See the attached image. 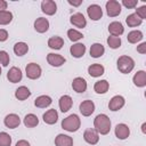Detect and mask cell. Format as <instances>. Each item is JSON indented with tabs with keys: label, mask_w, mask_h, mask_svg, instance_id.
Wrapping results in <instances>:
<instances>
[{
	"label": "cell",
	"mask_w": 146,
	"mask_h": 146,
	"mask_svg": "<svg viewBox=\"0 0 146 146\" xmlns=\"http://www.w3.org/2000/svg\"><path fill=\"white\" fill-rule=\"evenodd\" d=\"M94 129L100 135H107L111 130V120L106 114H98L94 119Z\"/></svg>",
	"instance_id": "cell-1"
},
{
	"label": "cell",
	"mask_w": 146,
	"mask_h": 146,
	"mask_svg": "<svg viewBox=\"0 0 146 146\" xmlns=\"http://www.w3.org/2000/svg\"><path fill=\"white\" fill-rule=\"evenodd\" d=\"M81 125V120L76 114H70L62 121V128L68 132H75Z\"/></svg>",
	"instance_id": "cell-2"
},
{
	"label": "cell",
	"mask_w": 146,
	"mask_h": 146,
	"mask_svg": "<svg viewBox=\"0 0 146 146\" xmlns=\"http://www.w3.org/2000/svg\"><path fill=\"white\" fill-rule=\"evenodd\" d=\"M116 65H117V70L121 73L128 74V73H130L133 70V67H135V60L130 56L123 55V56H120L117 58Z\"/></svg>",
	"instance_id": "cell-3"
},
{
	"label": "cell",
	"mask_w": 146,
	"mask_h": 146,
	"mask_svg": "<svg viewBox=\"0 0 146 146\" xmlns=\"http://www.w3.org/2000/svg\"><path fill=\"white\" fill-rule=\"evenodd\" d=\"M25 73H26V76L31 80H36L41 76V73H42V70H41V66L36 63H30L26 65L25 67Z\"/></svg>",
	"instance_id": "cell-4"
},
{
	"label": "cell",
	"mask_w": 146,
	"mask_h": 146,
	"mask_svg": "<svg viewBox=\"0 0 146 146\" xmlns=\"http://www.w3.org/2000/svg\"><path fill=\"white\" fill-rule=\"evenodd\" d=\"M106 7V13L110 17H116L120 15L121 13V3L119 1H115V0H108L105 5Z\"/></svg>",
	"instance_id": "cell-5"
},
{
	"label": "cell",
	"mask_w": 146,
	"mask_h": 146,
	"mask_svg": "<svg viewBox=\"0 0 146 146\" xmlns=\"http://www.w3.org/2000/svg\"><path fill=\"white\" fill-rule=\"evenodd\" d=\"M125 104V99L123 96L121 95H116V96H113L108 103V108L112 111V112H116L119 110H121Z\"/></svg>",
	"instance_id": "cell-6"
},
{
	"label": "cell",
	"mask_w": 146,
	"mask_h": 146,
	"mask_svg": "<svg viewBox=\"0 0 146 146\" xmlns=\"http://www.w3.org/2000/svg\"><path fill=\"white\" fill-rule=\"evenodd\" d=\"M87 14L91 21H98L103 17V9L99 5L94 3L87 8Z\"/></svg>",
	"instance_id": "cell-7"
},
{
	"label": "cell",
	"mask_w": 146,
	"mask_h": 146,
	"mask_svg": "<svg viewBox=\"0 0 146 146\" xmlns=\"http://www.w3.org/2000/svg\"><path fill=\"white\" fill-rule=\"evenodd\" d=\"M41 10L43 14L48 16H52L57 11V5L52 0H43L41 2Z\"/></svg>",
	"instance_id": "cell-8"
},
{
	"label": "cell",
	"mask_w": 146,
	"mask_h": 146,
	"mask_svg": "<svg viewBox=\"0 0 146 146\" xmlns=\"http://www.w3.org/2000/svg\"><path fill=\"white\" fill-rule=\"evenodd\" d=\"M79 110H80V113L83 115V116H90L94 112H95V103L90 99H87V100H83L80 106H79Z\"/></svg>",
	"instance_id": "cell-9"
},
{
	"label": "cell",
	"mask_w": 146,
	"mask_h": 146,
	"mask_svg": "<svg viewBox=\"0 0 146 146\" xmlns=\"http://www.w3.org/2000/svg\"><path fill=\"white\" fill-rule=\"evenodd\" d=\"M83 139L86 143L90 145H96L99 141V133L95 129H87L83 132Z\"/></svg>",
	"instance_id": "cell-10"
},
{
	"label": "cell",
	"mask_w": 146,
	"mask_h": 146,
	"mask_svg": "<svg viewBox=\"0 0 146 146\" xmlns=\"http://www.w3.org/2000/svg\"><path fill=\"white\" fill-rule=\"evenodd\" d=\"M47 62H48L49 65H51L54 67H59L66 62V59H65V57H63L59 54L50 52V54L47 55Z\"/></svg>",
	"instance_id": "cell-11"
},
{
	"label": "cell",
	"mask_w": 146,
	"mask_h": 146,
	"mask_svg": "<svg viewBox=\"0 0 146 146\" xmlns=\"http://www.w3.org/2000/svg\"><path fill=\"white\" fill-rule=\"evenodd\" d=\"M70 23L75 26V27H79V29H83L87 26V19L84 18L83 14L81 13H75L73 14L71 17H70Z\"/></svg>",
	"instance_id": "cell-12"
},
{
	"label": "cell",
	"mask_w": 146,
	"mask_h": 146,
	"mask_svg": "<svg viewBox=\"0 0 146 146\" xmlns=\"http://www.w3.org/2000/svg\"><path fill=\"white\" fill-rule=\"evenodd\" d=\"M3 123H5V125H6L7 128H9V129H15V128H17V127L21 124V119H19V116H18L17 114L10 113V114L6 115V117H5V120H3Z\"/></svg>",
	"instance_id": "cell-13"
},
{
	"label": "cell",
	"mask_w": 146,
	"mask_h": 146,
	"mask_svg": "<svg viewBox=\"0 0 146 146\" xmlns=\"http://www.w3.org/2000/svg\"><path fill=\"white\" fill-rule=\"evenodd\" d=\"M23 78V74H22V71L21 68L16 67V66H13L10 67V70L7 72V79L9 80V82L11 83H17L22 80Z\"/></svg>",
	"instance_id": "cell-14"
},
{
	"label": "cell",
	"mask_w": 146,
	"mask_h": 146,
	"mask_svg": "<svg viewBox=\"0 0 146 146\" xmlns=\"http://www.w3.org/2000/svg\"><path fill=\"white\" fill-rule=\"evenodd\" d=\"M114 132H115V136H116L117 139L123 140V139H127V138L129 137V135H130V129H129V127H128L127 124H124V123H119V124H116Z\"/></svg>",
	"instance_id": "cell-15"
},
{
	"label": "cell",
	"mask_w": 146,
	"mask_h": 146,
	"mask_svg": "<svg viewBox=\"0 0 146 146\" xmlns=\"http://www.w3.org/2000/svg\"><path fill=\"white\" fill-rule=\"evenodd\" d=\"M87 87H88L87 81H86L83 78H81V76H78V78L73 79V81H72V88H73V90H74L75 92H78V94L84 92V91L87 90Z\"/></svg>",
	"instance_id": "cell-16"
},
{
	"label": "cell",
	"mask_w": 146,
	"mask_h": 146,
	"mask_svg": "<svg viewBox=\"0 0 146 146\" xmlns=\"http://www.w3.org/2000/svg\"><path fill=\"white\" fill-rule=\"evenodd\" d=\"M34 30L39 33H44L49 30V21L44 17H39L34 21Z\"/></svg>",
	"instance_id": "cell-17"
},
{
	"label": "cell",
	"mask_w": 146,
	"mask_h": 146,
	"mask_svg": "<svg viewBox=\"0 0 146 146\" xmlns=\"http://www.w3.org/2000/svg\"><path fill=\"white\" fill-rule=\"evenodd\" d=\"M86 50H87L86 46L81 42H76L73 46H71V48H70V52L74 58H81L84 55Z\"/></svg>",
	"instance_id": "cell-18"
},
{
	"label": "cell",
	"mask_w": 146,
	"mask_h": 146,
	"mask_svg": "<svg viewBox=\"0 0 146 146\" xmlns=\"http://www.w3.org/2000/svg\"><path fill=\"white\" fill-rule=\"evenodd\" d=\"M58 105H59V110H60L63 113H66L67 111L71 110V107H72V105H73V100H72L71 96H68V95H63V96L59 98Z\"/></svg>",
	"instance_id": "cell-19"
},
{
	"label": "cell",
	"mask_w": 146,
	"mask_h": 146,
	"mask_svg": "<svg viewBox=\"0 0 146 146\" xmlns=\"http://www.w3.org/2000/svg\"><path fill=\"white\" fill-rule=\"evenodd\" d=\"M42 119H43V122L47 124H55L58 120V113L55 108H50L46 111V113H43Z\"/></svg>",
	"instance_id": "cell-20"
},
{
	"label": "cell",
	"mask_w": 146,
	"mask_h": 146,
	"mask_svg": "<svg viewBox=\"0 0 146 146\" xmlns=\"http://www.w3.org/2000/svg\"><path fill=\"white\" fill-rule=\"evenodd\" d=\"M108 32L113 36H120L121 34H123L124 27H123V25H122L121 22H116L115 21V22L110 23V25H108Z\"/></svg>",
	"instance_id": "cell-21"
},
{
	"label": "cell",
	"mask_w": 146,
	"mask_h": 146,
	"mask_svg": "<svg viewBox=\"0 0 146 146\" xmlns=\"http://www.w3.org/2000/svg\"><path fill=\"white\" fill-rule=\"evenodd\" d=\"M55 145L56 146H73V138L68 135L59 133L55 138Z\"/></svg>",
	"instance_id": "cell-22"
},
{
	"label": "cell",
	"mask_w": 146,
	"mask_h": 146,
	"mask_svg": "<svg viewBox=\"0 0 146 146\" xmlns=\"http://www.w3.org/2000/svg\"><path fill=\"white\" fill-rule=\"evenodd\" d=\"M132 82L136 87H139V88L145 87L146 86V72L140 70L137 73H135V75L132 78Z\"/></svg>",
	"instance_id": "cell-23"
},
{
	"label": "cell",
	"mask_w": 146,
	"mask_h": 146,
	"mask_svg": "<svg viewBox=\"0 0 146 146\" xmlns=\"http://www.w3.org/2000/svg\"><path fill=\"white\" fill-rule=\"evenodd\" d=\"M88 73L90 76L92 78H98V76H102L104 73H105V67L100 64H91L89 67H88Z\"/></svg>",
	"instance_id": "cell-24"
},
{
	"label": "cell",
	"mask_w": 146,
	"mask_h": 146,
	"mask_svg": "<svg viewBox=\"0 0 146 146\" xmlns=\"http://www.w3.org/2000/svg\"><path fill=\"white\" fill-rule=\"evenodd\" d=\"M51 103H52V99L48 95H41V96L36 97L34 100V105L39 108H46L49 105H51Z\"/></svg>",
	"instance_id": "cell-25"
},
{
	"label": "cell",
	"mask_w": 146,
	"mask_h": 146,
	"mask_svg": "<svg viewBox=\"0 0 146 146\" xmlns=\"http://www.w3.org/2000/svg\"><path fill=\"white\" fill-rule=\"evenodd\" d=\"M104 52H105V48H104V46L102 43L96 42V43L91 44V47H90V56L91 57L99 58V57H102L104 55Z\"/></svg>",
	"instance_id": "cell-26"
},
{
	"label": "cell",
	"mask_w": 146,
	"mask_h": 146,
	"mask_svg": "<svg viewBox=\"0 0 146 146\" xmlns=\"http://www.w3.org/2000/svg\"><path fill=\"white\" fill-rule=\"evenodd\" d=\"M63 46H64V40L60 36L55 35V36L49 38V40H48V47L51 48V49L59 50V49H62Z\"/></svg>",
	"instance_id": "cell-27"
},
{
	"label": "cell",
	"mask_w": 146,
	"mask_h": 146,
	"mask_svg": "<svg viewBox=\"0 0 146 146\" xmlns=\"http://www.w3.org/2000/svg\"><path fill=\"white\" fill-rule=\"evenodd\" d=\"M30 96H31V91H30V89H29L27 87H25V86L18 87V88L16 89V91H15V97H16L18 100H25V99H27Z\"/></svg>",
	"instance_id": "cell-28"
},
{
	"label": "cell",
	"mask_w": 146,
	"mask_h": 146,
	"mask_svg": "<svg viewBox=\"0 0 146 146\" xmlns=\"http://www.w3.org/2000/svg\"><path fill=\"white\" fill-rule=\"evenodd\" d=\"M110 88V83L106 80H99L96 81L94 84V90L96 94H106Z\"/></svg>",
	"instance_id": "cell-29"
},
{
	"label": "cell",
	"mask_w": 146,
	"mask_h": 146,
	"mask_svg": "<svg viewBox=\"0 0 146 146\" xmlns=\"http://www.w3.org/2000/svg\"><path fill=\"white\" fill-rule=\"evenodd\" d=\"M23 122H24V125L25 127H27V128H34V127H36L39 124V119H38V116L35 114L29 113V114L25 115Z\"/></svg>",
	"instance_id": "cell-30"
},
{
	"label": "cell",
	"mask_w": 146,
	"mask_h": 146,
	"mask_svg": "<svg viewBox=\"0 0 146 146\" xmlns=\"http://www.w3.org/2000/svg\"><path fill=\"white\" fill-rule=\"evenodd\" d=\"M143 38H144L143 32L139 31V30L130 31V32L128 33V35H127V39H128V41H129L130 43H137V42H139Z\"/></svg>",
	"instance_id": "cell-31"
},
{
	"label": "cell",
	"mask_w": 146,
	"mask_h": 146,
	"mask_svg": "<svg viewBox=\"0 0 146 146\" xmlns=\"http://www.w3.org/2000/svg\"><path fill=\"white\" fill-rule=\"evenodd\" d=\"M13 50H14L15 55H17V56H24L29 51V46H27V43L22 42V41L21 42H16L15 46H14V48H13Z\"/></svg>",
	"instance_id": "cell-32"
},
{
	"label": "cell",
	"mask_w": 146,
	"mask_h": 146,
	"mask_svg": "<svg viewBox=\"0 0 146 146\" xmlns=\"http://www.w3.org/2000/svg\"><path fill=\"white\" fill-rule=\"evenodd\" d=\"M141 22H143V21L136 15V13L128 15L127 18H125V23L128 24L129 27H136V26H139V25L141 24Z\"/></svg>",
	"instance_id": "cell-33"
},
{
	"label": "cell",
	"mask_w": 146,
	"mask_h": 146,
	"mask_svg": "<svg viewBox=\"0 0 146 146\" xmlns=\"http://www.w3.org/2000/svg\"><path fill=\"white\" fill-rule=\"evenodd\" d=\"M13 21V14L9 10L0 11V25H8Z\"/></svg>",
	"instance_id": "cell-34"
},
{
	"label": "cell",
	"mask_w": 146,
	"mask_h": 146,
	"mask_svg": "<svg viewBox=\"0 0 146 146\" xmlns=\"http://www.w3.org/2000/svg\"><path fill=\"white\" fill-rule=\"evenodd\" d=\"M121 43H122V41H121V38H120V36L110 35V36L107 38V44H108V47L112 48V49H117V48H120V47H121Z\"/></svg>",
	"instance_id": "cell-35"
},
{
	"label": "cell",
	"mask_w": 146,
	"mask_h": 146,
	"mask_svg": "<svg viewBox=\"0 0 146 146\" xmlns=\"http://www.w3.org/2000/svg\"><path fill=\"white\" fill-rule=\"evenodd\" d=\"M67 36H68V39L71 41L76 42V41H79V40H81L83 38V34L81 32H79L78 30H75V29H70L67 31Z\"/></svg>",
	"instance_id": "cell-36"
},
{
	"label": "cell",
	"mask_w": 146,
	"mask_h": 146,
	"mask_svg": "<svg viewBox=\"0 0 146 146\" xmlns=\"http://www.w3.org/2000/svg\"><path fill=\"white\" fill-rule=\"evenodd\" d=\"M10 145H11L10 135L5 131L0 132V146H10Z\"/></svg>",
	"instance_id": "cell-37"
},
{
	"label": "cell",
	"mask_w": 146,
	"mask_h": 146,
	"mask_svg": "<svg viewBox=\"0 0 146 146\" xmlns=\"http://www.w3.org/2000/svg\"><path fill=\"white\" fill-rule=\"evenodd\" d=\"M9 54L6 50H0V65L2 66H8L9 64Z\"/></svg>",
	"instance_id": "cell-38"
},
{
	"label": "cell",
	"mask_w": 146,
	"mask_h": 146,
	"mask_svg": "<svg viewBox=\"0 0 146 146\" xmlns=\"http://www.w3.org/2000/svg\"><path fill=\"white\" fill-rule=\"evenodd\" d=\"M136 15H137L141 21L145 19V18H146V6L143 5V6H140L139 8H137V9H136Z\"/></svg>",
	"instance_id": "cell-39"
},
{
	"label": "cell",
	"mask_w": 146,
	"mask_h": 146,
	"mask_svg": "<svg viewBox=\"0 0 146 146\" xmlns=\"http://www.w3.org/2000/svg\"><path fill=\"white\" fill-rule=\"evenodd\" d=\"M137 3H138L137 0H123V1H122V5H123L125 8H128V9L135 8V7L137 6ZM122 5H121V6H122Z\"/></svg>",
	"instance_id": "cell-40"
},
{
	"label": "cell",
	"mask_w": 146,
	"mask_h": 146,
	"mask_svg": "<svg viewBox=\"0 0 146 146\" xmlns=\"http://www.w3.org/2000/svg\"><path fill=\"white\" fill-rule=\"evenodd\" d=\"M8 39V32L5 29H0V42H3Z\"/></svg>",
	"instance_id": "cell-41"
},
{
	"label": "cell",
	"mask_w": 146,
	"mask_h": 146,
	"mask_svg": "<svg viewBox=\"0 0 146 146\" xmlns=\"http://www.w3.org/2000/svg\"><path fill=\"white\" fill-rule=\"evenodd\" d=\"M137 52L146 54V42H141L139 46H137Z\"/></svg>",
	"instance_id": "cell-42"
},
{
	"label": "cell",
	"mask_w": 146,
	"mask_h": 146,
	"mask_svg": "<svg viewBox=\"0 0 146 146\" xmlns=\"http://www.w3.org/2000/svg\"><path fill=\"white\" fill-rule=\"evenodd\" d=\"M15 146H31V145H30V143H29L27 140H25V139H21V140H18V141L16 143Z\"/></svg>",
	"instance_id": "cell-43"
},
{
	"label": "cell",
	"mask_w": 146,
	"mask_h": 146,
	"mask_svg": "<svg viewBox=\"0 0 146 146\" xmlns=\"http://www.w3.org/2000/svg\"><path fill=\"white\" fill-rule=\"evenodd\" d=\"M7 6H8L7 1H5V0H0V11L6 10V9H7Z\"/></svg>",
	"instance_id": "cell-44"
},
{
	"label": "cell",
	"mask_w": 146,
	"mask_h": 146,
	"mask_svg": "<svg viewBox=\"0 0 146 146\" xmlns=\"http://www.w3.org/2000/svg\"><path fill=\"white\" fill-rule=\"evenodd\" d=\"M71 6H73V7H78V6H80L81 3H82V0H79V1H72V0H68L67 1Z\"/></svg>",
	"instance_id": "cell-45"
},
{
	"label": "cell",
	"mask_w": 146,
	"mask_h": 146,
	"mask_svg": "<svg viewBox=\"0 0 146 146\" xmlns=\"http://www.w3.org/2000/svg\"><path fill=\"white\" fill-rule=\"evenodd\" d=\"M141 132L143 133H146V122H144L141 124Z\"/></svg>",
	"instance_id": "cell-46"
},
{
	"label": "cell",
	"mask_w": 146,
	"mask_h": 146,
	"mask_svg": "<svg viewBox=\"0 0 146 146\" xmlns=\"http://www.w3.org/2000/svg\"><path fill=\"white\" fill-rule=\"evenodd\" d=\"M0 75H1V67H0Z\"/></svg>",
	"instance_id": "cell-47"
}]
</instances>
